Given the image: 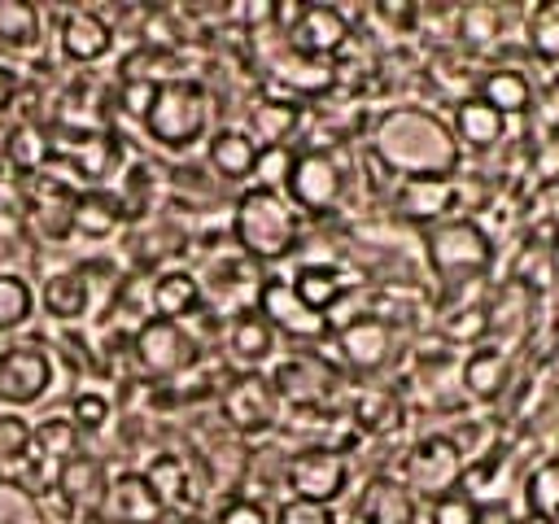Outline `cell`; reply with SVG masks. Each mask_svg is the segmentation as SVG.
Returning a JSON list of instances; mask_svg holds the SVG:
<instances>
[{
  "label": "cell",
  "mask_w": 559,
  "mask_h": 524,
  "mask_svg": "<svg viewBox=\"0 0 559 524\" xmlns=\"http://www.w3.org/2000/svg\"><path fill=\"white\" fill-rule=\"evenodd\" d=\"M555 183H559V179H555Z\"/></svg>",
  "instance_id": "54"
},
{
  "label": "cell",
  "mask_w": 559,
  "mask_h": 524,
  "mask_svg": "<svg viewBox=\"0 0 559 524\" xmlns=\"http://www.w3.org/2000/svg\"><path fill=\"white\" fill-rule=\"evenodd\" d=\"M166 515L170 511L157 498V489L144 480V472H135V467L109 472V485H105V498L96 511L100 524H162Z\"/></svg>",
  "instance_id": "16"
},
{
  "label": "cell",
  "mask_w": 559,
  "mask_h": 524,
  "mask_svg": "<svg viewBox=\"0 0 559 524\" xmlns=\"http://www.w3.org/2000/svg\"><path fill=\"white\" fill-rule=\"evenodd\" d=\"M507 127H511V122H507L498 109H489L480 96L454 100L450 131H454L463 157H467V153H493V148H502V144H507Z\"/></svg>",
  "instance_id": "26"
},
{
  "label": "cell",
  "mask_w": 559,
  "mask_h": 524,
  "mask_svg": "<svg viewBox=\"0 0 559 524\" xmlns=\"http://www.w3.org/2000/svg\"><path fill=\"white\" fill-rule=\"evenodd\" d=\"M533 306H537V293H533V288H524V284H515V279L498 284V288L485 297V323H489V341H493V345L515 341V336L528 327Z\"/></svg>",
  "instance_id": "31"
},
{
  "label": "cell",
  "mask_w": 559,
  "mask_h": 524,
  "mask_svg": "<svg viewBox=\"0 0 559 524\" xmlns=\"http://www.w3.org/2000/svg\"><path fill=\"white\" fill-rule=\"evenodd\" d=\"M555 458H559V445H555Z\"/></svg>",
  "instance_id": "53"
},
{
  "label": "cell",
  "mask_w": 559,
  "mask_h": 524,
  "mask_svg": "<svg viewBox=\"0 0 559 524\" xmlns=\"http://www.w3.org/2000/svg\"><path fill=\"white\" fill-rule=\"evenodd\" d=\"M227 236H231V249L240 258H249L253 266H271V262H284V258L297 253V245H301V214L288 205L284 192L240 188V196L231 201Z\"/></svg>",
  "instance_id": "2"
},
{
  "label": "cell",
  "mask_w": 559,
  "mask_h": 524,
  "mask_svg": "<svg viewBox=\"0 0 559 524\" xmlns=\"http://www.w3.org/2000/svg\"><path fill=\"white\" fill-rule=\"evenodd\" d=\"M144 135L162 148V153H192L197 144H205V135L214 131V96L201 79L192 74H175L157 83V96L144 114Z\"/></svg>",
  "instance_id": "4"
},
{
  "label": "cell",
  "mask_w": 559,
  "mask_h": 524,
  "mask_svg": "<svg viewBox=\"0 0 559 524\" xmlns=\"http://www.w3.org/2000/svg\"><path fill=\"white\" fill-rule=\"evenodd\" d=\"M9 175V157H4V144H0V179Z\"/></svg>",
  "instance_id": "51"
},
{
  "label": "cell",
  "mask_w": 559,
  "mask_h": 524,
  "mask_svg": "<svg viewBox=\"0 0 559 524\" xmlns=\"http://www.w3.org/2000/svg\"><path fill=\"white\" fill-rule=\"evenodd\" d=\"M520 511L537 515L546 524H559V458H542L520 480Z\"/></svg>",
  "instance_id": "35"
},
{
  "label": "cell",
  "mask_w": 559,
  "mask_h": 524,
  "mask_svg": "<svg viewBox=\"0 0 559 524\" xmlns=\"http://www.w3.org/2000/svg\"><path fill=\"white\" fill-rule=\"evenodd\" d=\"M389 205L411 227H432L463 214V179H402L389 192Z\"/></svg>",
  "instance_id": "15"
},
{
  "label": "cell",
  "mask_w": 559,
  "mask_h": 524,
  "mask_svg": "<svg viewBox=\"0 0 559 524\" xmlns=\"http://www.w3.org/2000/svg\"><path fill=\"white\" fill-rule=\"evenodd\" d=\"M507 524H546V520H537V515H524V511H515Z\"/></svg>",
  "instance_id": "49"
},
{
  "label": "cell",
  "mask_w": 559,
  "mask_h": 524,
  "mask_svg": "<svg viewBox=\"0 0 559 524\" xmlns=\"http://www.w3.org/2000/svg\"><path fill=\"white\" fill-rule=\"evenodd\" d=\"M31 458V419L0 406V467H22Z\"/></svg>",
  "instance_id": "41"
},
{
  "label": "cell",
  "mask_w": 559,
  "mask_h": 524,
  "mask_svg": "<svg viewBox=\"0 0 559 524\" xmlns=\"http://www.w3.org/2000/svg\"><path fill=\"white\" fill-rule=\"evenodd\" d=\"M555 140H559V127H555Z\"/></svg>",
  "instance_id": "52"
},
{
  "label": "cell",
  "mask_w": 559,
  "mask_h": 524,
  "mask_svg": "<svg viewBox=\"0 0 559 524\" xmlns=\"http://www.w3.org/2000/svg\"><path fill=\"white\" fill-rule=\"evenodd\" d=\"M70 227L74 236L83 240H109L114 231L127 227V210H122V196L118 188H79L74 192V205H70Z\"/></svg>",
  "instance_id": "29"
},
{
  "label": "cell",
  "mask_w": 559,
  "mask_h": 524,
  "mask_svg": "<svg viewBox=\"0 0 559 524\" xmlns=\"http://www.w3.org/2000/svg\"><path fill=\"white\" fill-rule=\"evenodd\" d=\"M362 524H419V498L397 476H371L358 498Z\"/></svg>",
  "instance_id": "30"
},
{
  "label": "cell",
  "mask_w": 559,
  "mask_h": 524,
  "mask_svg": "<svg viewBox=\"0 0 559 524\" xmlns=\"http://www.w3.org/2000/svg\"><path fill=\"white\" fill-rule=\"evenodd\" d=\"M511 384H515V358H511V349L507 345H493V341H485V345H476L463 362H459V389L472 397V402H502L507 393H511Z\"/></svg>",
  "instance_id": "19"
},
{
  "label": "cell",
  "mask_w": 559,
  "mask_h": 524,
  "mask_svg": "<svg viewBox=\"0 0 559 524\" xmlns=\"http://www.w3.org/2000/svg\"><path fill=\"white\" fill-rule=\"evenodd\" d=\"M0 524H48L44 498L26 480L4 476V472H0Z\"/></svg>",
  "instance_id": "40"
},
{
  "label": "cell",
  "mask_w": 559,
  "mask_h": 524,
  "mask_svg": "<svg viewBox=\"0 0 559 524\" xmlns=\"http://www.w3.org/2000/svg\"><path fill=\"white\" fill-rule=\"evenodd\" d=\"M105 485H109V467L87 450H79L74 458H66L52 472V489L70 507V515H96L100 498H105Z\"/></svg>",
  "instance_id": "22"
},
{
  "label": "cell",
  "mask_w": 559,
  "mask_h": 524,
  "mask_svg": "<svg viewBox=\"0 0 559 524\" xmlns=\"http://www.w3.org/2000/svg\"><path fill=\"white\" fill-rule=\"evenodd\" d=\"M280 397L271 389V380L262 371H236L223 389H218V415L236 437H266L280 424Z\"/></svg>",
  "instance_id": "11"
},
{
  "label": "cell",
  "mask_w": 559,
  "mask_h": 524,
  "mask_svg": "<svg viewBox=\"0 0 559 524\" xmlns=\"http://www.w3.org/2000/svg\"><path fill=\"white\" fill-rule=\"evenodd\" d=\"M17 96H22V74H17L13 66H4V61H0V118H9V114H13Z\"/></svg>",
  "instance_id": "48"
},
{
  "label": "cell",
  "mask_w": 559,
  "mask_h": 524,
  "mask_svg": "<svg viewBox=\"0 0 559 524\" xmlns=\"http://www.w3.org/2000/svg\"><path fill=\"white\" fill-rule=\"evenodd\" d=\"M271 389L280 397V406H293V410H323L332 402V393L341 389V371L314 354V349H293L284 354L275 367H271Z\"/></svg>",
  "instance_id": "10"
},
{
  "label": "cell",
  "mask_w": 559,
  "mask_h": 524,
  "mask_svg": "<svg viewBox=\"0 0 559 524\" xmlns=\"http://www.w3.org/2000/svg\"><path fill=\"white\" fill-rule=\"evenodd\" d=\"M153 96H157V83H148V79H122L118 83V109L127 118H135V122H144Z\"/></svg>",
  "instance_id": "47"
},
{
  "label": "cell",
  "mask_w": 559,
  "mask_h": 524,
  "mask_svg": "<svg viewBox=\"0 0 559 524\" xmlns=\"http://www.w3.org/2000/svg\"><path fill=\"white\" fill-rule=\"evenodd\" d=\"M550 92L559 96V66H550Z\"/></svg>",
  "instance_id": "50"
},
{
  "label": "cell",
  "mask_w": 559,
  "mask_h": 524,
  "mask_svg": "<svg viewBox=\"0 0 559 524\" xmlns=\"http://www.w3.org/2000/svg\"><path fill=\"white\" fill-rule=\"evenodd\" d=\"M35 293H39V306H44L48 319H57V323H79V319L92 310V271H87V266L48 271Z\"/></svg>",
  "instance_id": "28"
},
{
  "label": "cell",
  "mask_w": 559,
  "mask_h": 524,
  "mask_svg": "<svg viewBox=\"0 0 559 524\" xmlns=\"http://www.w3.org/2000/svg\"><path fill=\"white\" fill-rule=\"evenodd\" d=\"M349 424L367 437H389L402 424V397L393 389H362L349 402Z\"/></svg>",
  "instance_id": "36"
},
{
  "label": "cell",
  "mask_w": 559,
  "mask_h": 524,
  "mask_svg": "<svg viewBox=\"0 0 559 524\" xmlns=\"http://www.w3.org/2000/svg\"><path fill=\"white\" fill-rule=\"evenodd\" d=\"M114 22L96 9H66L57 22V52L70 66H96L114 52Z\"/></svg>",
  "instance_id": "18"
},
{
  "label": "cell",
  "mask_w": 559,
  "mask_h": 524,
  "mask_svg": "<svg viewBox=\"0 0 559 524\" xmlns=\"http://www.w3.org/2000/svg\"><path fill=\"white\" fill-rule=\"evenodd\" d=\"M284 196L301 218H332L349 196V175L332 148H297L284 179Z\"/></svg>",
  "instance_id": "5"
},
{
  "label": "cell",
  "mask_w": 559,
  "mask_h": 524,
  "mask_svg": "<svg viewBox=\"0 0 559 524\" xmlns=\"http://www.w3.org/2000/svg\"><path fill=\"white\" fill-rule=\"evenodd\" d=\"M109 419H114V402H109L105 393L79 389V393L70 397V424H74L79 432H100Z\"/></svg>",
  "instance_id": "43"
},
{
  "label": "cell",
  "mask_w": 559,
  "mask_h": 524,
  "mask_svg": "<svg viewBox=\"0 0 559 524\" xmlns=\"http://www.w3.org/2000/svg\"><path fill=\"white\" fill-rule=\"evenodd\" d=\"M35 310H39V293H35L31 275L4 266L0 271V336L22 332L35 319Z\"/></svg>",
  "instance_id": "37"
},
{
  "label": "cell",
  "mask_w": 559,
  "mask_h": 524,
  "mask_svg": "<svg viewBox=\"0 0 559 524\" xmlns=\"http://www.w3.org/2000/svg\"><path fill=\"white\" fill-rule=\"evenodd\" d=\"M140 472H144V480L157 489V498L166 502V511L197 502V489H201V485H197V472H192V463H188L183 454L162 450V454H153L148 467H140Z\"/></svg>",
  "instance_id": "32"
},
{
  "label": "cell",
  "mask_w": 559,
  "mask_h": 524,
  "mask_svg": "<svg viewBox=\"0 0 559 524\" xmlns=\"http://www.w3.org/2000/svg\"><path fill=\"white\" fill-rule=\"evenodd\" d=\"M367 153L402 179H459L463 170V148L450 131V118L437 114L432 105H384L367 122Z\"/></svg>",
  "instance_id": "1"
},
{
  "label": "cell",
  "mask_w": 559,
  "mask_h": 524,
  "mask_svg": "<svg viewBox=\"0 0 559 524\" xmlns=\"http://www.w3.org/2000/svg\"><path fill=\"white\" fill-rule=\"evenodd\" d=\"M472 96H480V100H485L489 109H498L507 122H511V118H528V114L537 109V87H533V79H528L520 66H489V70H480Z\"/></svg>",
  "instance_id": "25"
},
{
  "label": "cell",
  "mask_w": 559,
  "mask_h": 524,
  "mask_svg": "<svg viewBox=\"0 0 559 524\" xmlns=\"http://www.w3.org/2000/svg\"><path fill=\"white\" fill-rule=\"evenodd\" d=\"M214 524H271V511H266V502H258L253 493H231V498L218 507Z\"/></svg>",
  "instance_id": "46"
},
{
  "label": "cell",
  "mask_w": 559,
  "mask_h": 524,
  "mask_svg": "<svg viewBox=\"0 0 559 524\" xmlns=\"http://www.w3.org/2000/svg\"><path fill=\"white\" fill-rule=\"evenodd\" d=\"M524 44L542 66H559V0H542L528 9Z\"/></svg>",
  "instance_id": "39"
},
{
  "label": "cell",
  "mask_w": 559,
  "mask_h": 524,
  "mask_svg": "<svg viewBox=\"0 0 559 524\" xmlns=\"http://www.w3.org/2000/svg\"><path fill=\"white\" fill-rule=\"evenodd\" d=\"M288 284H293V293L314 310V314H323V319H332L336 314V306L349 297V288H354V279H349V271L341 266V262H301L293 275H288ZM332 327V323H328Z\"/></svg>",
  "instance_id": "27"
},
{
  "label": "cell",
  "mask_w": 559,
  "mask_h": 524,
  "mask_svg": "<svg viewBox=\"0 0 559 524\" xmlns=\"http://www.w3.org/2000/svg\"><path fill=\"white\" fill-rule=\"evenodd\" d=\"M301 122H306V105H297V100H288V96H280V92H262L253 105H249V114H245V131H249V140L258 144V148H293V135L301 131Z\"/></svg>",
  "instance_id": "21"
},
{
  "label": "cell",
  "mask_w": 559,
  "mask_h": 524,
  "mask_svg": "<svg viewBox=\"0 0 559 524\" xmlns=\"http://www.w3.org/2000/svg\"><path fill=\"white\" fill-rule=\"evenodd\" d=\"M148 301H153V319H170V323H188L205 310V288L201 275L192 266H157L148 279Z\"/></svg>",
  "instance_id": "20"
},
{
  "label": "cell",
  "mask_w": 559,
  "mask_h": 524,
  "mask_svg": "<svg viewBox=\"0 0 559 524\" xmlns=\"http://www.w3.org/2000/svg\"><path fill=\"white\" fill-rule=\"evenodd\" d=\"M419 245H424V262H428V271L441 288L485 284V275L493 271V258H498L493 231L476 214H454L445 223L424 227Z\"/></svg>",
  "instance_id": "3"
},
{
  "label": "cell",
  "mask_w": 559,
  "mask_h": 524,
  "mask_svg": "<svg viewBox=\"0 0 559 524\" xmlns=\"http://www.w3.org/2000/svg\"><path fill=\"white\" fill-rule=\"evenodd\" d=\"M332 349H336V362L354 376H376L393 362V349H397V332L389 319L362 310L354 319H341L332 332H328Z\"/></svg>",
  "instance_id": "12"
},
{
  "label": "cell",
  "mask_w": 559,
  "mask_h": 524,
  "mask_svg": "<svg viewBox=\"0 0 559 524\" xmlns=\"http://www.w3.org/2000/svg\"><path fill=\"white\" fill-rule=\"evenodd\" d=\"M253 310L271 323L275 336H284V341H293V345H319V341H328V332H332L328 319L314 314V310L293 293V284H288L284 275H266V279L258 284Z\"/></svg>",
  "instance_id": "13"
},
{
  "label": "cell",
  "mask_w": 559,
  "mask_h": 524,
  "mask_svg": "<svg viewBox=\"0 0 559 524\" xmlns=\"http://www.w3.org/2000/svg\"><path fill=\"white\" fill-rule=\"evenodd\" d=\"M271 524H336V507L306 502V498H284L271 511Z\"/></svg>",
  "instance_id": "45"
},
{
  "label": "cell",
  "mask_w": 559,
  "mask_h": 524,
  "mask_svg": "<svg viewBox=\"0 0 559 524\" xmlns=\"http://www.w3.org/2000/svg\"><path fill=\"white\" fill-rule=\"evenodd\" d=\"M44 44V9L35 0H0V48L9 57H31Z\"/></svg>",
  "instance_id": "33"
},
{
  "label": "cell",
  "mask_w": 559,
  "mask_h": 524,
  "mask_svg": "<svg viewBox=\"0 0 559 524\" xmlns=\"http://www.w3.org/2000/svg\"><path fill=\"white\" fill-rule=\"evenodd\" d=\"M354 39V22L345 9L336 4H297V17L284 31V44L293 52L319 57V61H336Z\"/></svg>",
  "instance_id": "14"
},
{
  "label": "cell",
  "mask_w": 559,
  "mask_h": 524,
  "mask_svg": "<svg viewBox=\"0 0 559 524\" xmlns=\"http://www.w3.org/2000/svg\"><path fill=\"white\" fill-rule=\"evenodd\" d=\"M127 354L144 380H179L201 362V341L188 323L170 319H148L131 332Z\"/></svg>",
  "instance_id": "6"
},
{
  "label": "cell",
  "mask_w": 559,
  "mask_h": 524,
  "mask_svg": "<svg viewBox=\"0 0 559 524\" xmlns=\"http://www.w3.org/2000/svg\"><path fill=\"white\" fill-rule=\"evenodd\" d=\"M463 472H467V458H463V450L454 445V437H450V432H428V437H419V441L402 454L397 480H402L419 502H432V498L459 489V485H463Z\"/></svg>",
  "instance_id": "8"
},
{
  "label": "cell",
  "mask_w": 559,
  "mask_h": 524,
  "mask_svg": "<svg viewBox=\"0 0 559 524\" xmlns=\"http://www.w3.org/2000/svg\"><path fill=\"white\" fill-rule=\"evenodd\" d=\"M266 87L297 105L319 100L336 87V61H319V57H306V52H293L288 44H280V52L266 61Z\"/></svg>",
  "instance_id": "17"
},
{
  "label": "cell",
  "mask_w": 559,
  "mask_h": 524,
  "mask_svg": "<svg viewBox=\"0 0 559 524\" xmlns=\"http://www.w3.org/2000/svg\"><path fill=\"white\" fill-rule=\"evenodd\" d=\"M57 384V362L52 349L39 341H9L0 349V406L4 410H26L39 406Z\"/></svg>",
  "instance_id": "9"
},
{
  "label": "cell",
  "mask_w": 559,
  "mask_h": 524,
  "mask_svg": "<svg viewBox=\"0 0 559 524\" xmlns=\"http://www.w3.org/2000/svg\"><path fill=\"white\" fill-rule=\"evenodd\" d=\"M79 437H83V432L70 424V415H48V419L31 424V454H39V458H48L52 467H61L66 458L79 454Z\"/></svg>",
  "instance_id": "38"
},
{
  "label": "cell",
  "mask_w": 559,
  "mask_h": 524,
  "mask_svg": "<svg viewBox=\"0 0 559 524\" xmlns=\"http://www.w3.org/2000/svg\"><path fill=\"white\" fill-rule=\"evenodd\" d=\"M428 524H485V507L467 489H450L428 502Z\"/></svg>",
  "instance_id": "42"
},
{
  "label": "cell",
  "mask_w": 559,
  "mask_h": 524,
  "mask_svg": "<svg viewBox=\"0 0 559 524\" xmlns=\"http://www.w3.org/2000/svg\"><path fill=\"white\" fill-rule=\"evenodd\" d=\"M454 39L467 52H489L507 39V13L498 4H463L454 13Z\"/></svg>",
  "instance_id": "34"
},
{
  "label": "cell",
  "mask_w": 559,
  "mask_h": 524,
  "mask_svg": "<svg viewBox=\"0 0 559 524\" xmlns=\"http://www.w3.org/2000/svg\"><path fill=\"white\" fill-rule=\"evenodd\" d=\"M293 153H297V148H262V153H258V166H253V183H249V188L284 192V179H288Z\"/></svg>",
  "instance_id": "44"
},
{
  "label": "cell",
  "mask_w": 559,
  "mask_h": 524,
  "mask_svg": "<svg viewBox=\"0 0 559 524\" xmlns=\"http://www.w3.org/2000/svg\"><path fill=\"white\" fill-rule=\"evenodd\" d=\"M258 144L249 140V131L240 122L214 127L205 135V170L218 183H253V166H258Z\"/></svg>",
  "instance_id": "23"
},
{
  "label": "cell",
  "mask_w": 559,
  "mask_h": 524,
  "mask_svg": "<svg viewBox=\"0 0 559 524\" xmlns=\"http://www.w3.org/2000/svg\"><path fill=\"white\" fill-rule=\"evenodd\" d=\"M275 332H271V323L249 306V310H236V314H227V323H223V349H227V358L240 367V371H262L271 358H275Z\"/></svg>",
  "instance_id": "24"
},
{
  "label": "cell",
  "mask_w": 559,
  "mask_h": 524,
  "mask_svg": "<svg viewBox=\"0 0 559 524\" xmlns=\"http://www.w3.org/2000/svg\"><path fill=\"white\" fill-rule=\"evenodd\" d=\"M349 454L341 445L328 441H306L301 450H293L280 467V480L288 489V498H306V502H323L336 507L349 489Z\"/></svg>",
  "instance_id": "7"
}]
</instances>
